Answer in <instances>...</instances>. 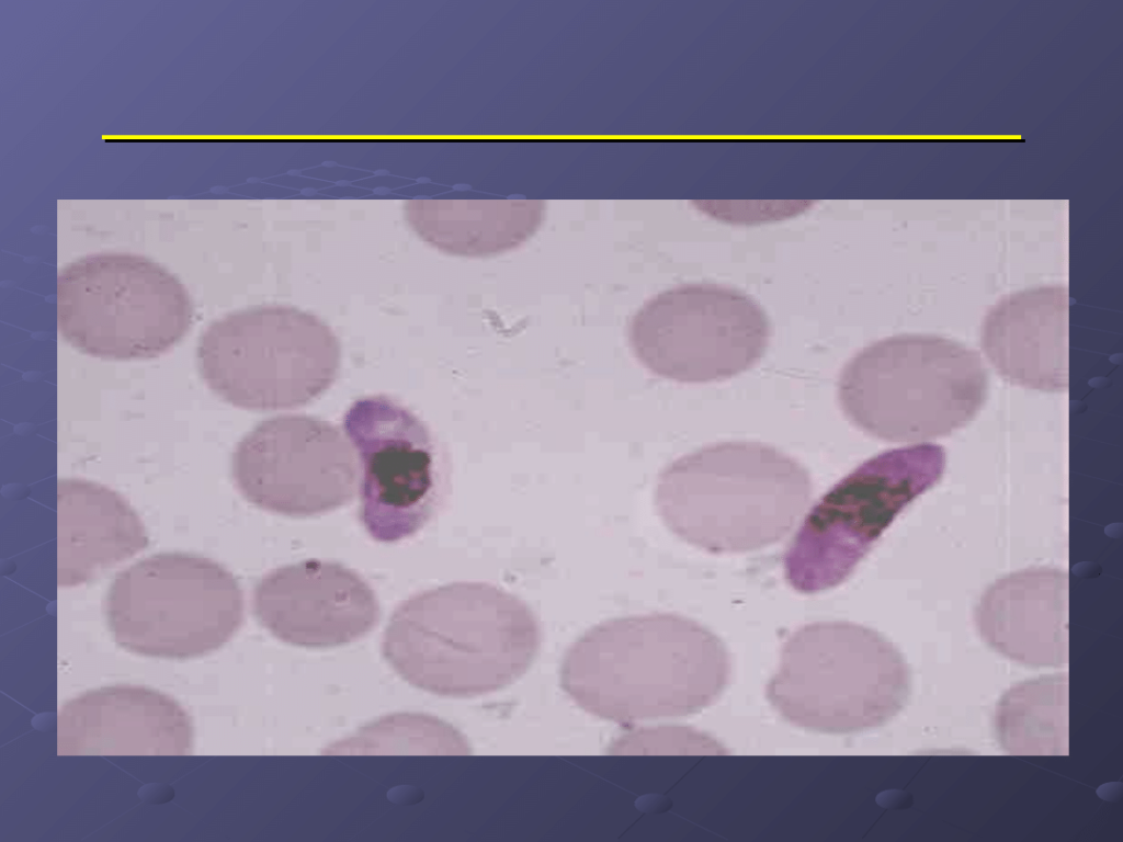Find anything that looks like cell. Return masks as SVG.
<instances>
[{
    "label": "cell",
    "instance_id": "1",
    "mask_svg": "<svg viewBox=\"0 0 1123 842\" xmlns=\"http://www.w3.org/2000/svg\"><path fill=\"white\" fill-rule=\"evenodd\" d=\"M729 676L722 640L669 613L594 625L568 648L560 668L562 686L579 707L616 722L695 714L719 698Z\"/></svg>",
    "mask_w": 1123,
    "mask_h": 842
},
{
    "label": "cell",
    "instance_id": "2",
    "mask_svg": "<svg viewBox=\"0 0 1123 842\" xmlns=\"http://www.w3.org/2000/svg\"><path fill=\"white\" fill-rule=\"evenodd\" d=\"M540 645V625L524 601L497 585L466 581L402 602L386 627L383 653L421 690L473 697L515 682Z\"/></svg>",
    "mask_w": 1123,
    "mask_h": 842
},
{
    "label": "cell",
    "instance_id": "3",
    "mask_svg": "<svg viewBox=\"0 0 1123 842\" xmlns=\"http://www.w3.org/2000/svg\"><path fill=\"white\" fill-rule=\"evenodd\" d=\"M812 496L808 471L759 442H723L687 454L659 474L655 505L666 526L713 554L746 553L787 535Z\"/></svg>",
    "mask_w": 1123,
    "mask_h": 842
},
{
    "label": "cell",
    "instance_id": "4",
    "mask_svg": "<svg viewBox=\"0 0 1123 842\" xmlns=\"http://www.w3.org/2000/svg\"><path fill=\"white\" fill-rule=\"evenodd\" d=\"M987 388L975 350L942 337L900 334L871 343L846 363L838 399L846 417L871 436L919 442L968 424Z\"/></svg>",
    "mask_w": 1123,
    "mask_h": 842
},
{
    "label": "cell",
    "instance_id": "5",
    "mask_svg": "<svg viewBox=\"0 0 1123 842\" xmlns=\"http://www.w3.org/2000/svg\"><path fill=\"white\" fill-rule=\"evenodd\" d=\"M909 692V668L894 644L847 622H819L792 633L765 689L787 722L826 733L881 727L904 708Z\"/></svg>",
    "mask_w": 1123,
    "mask_h": 842
},
{
    "label": "cell",
    "instance_id": "6",
    "mask_svg": "<svg viewBox=\"0 0 1123 842\" xmlns=\"http://www.w3.org/2000/svg\"><path fill=\"white\" fill-rule=\"evenodd\" d=\"M200 374L226 402L246 410L302 407L326 391L340 367V344L318 317L264 305L213 321L196 349Z\"/></svg>",
    "mask_w": 1123,
    "mask_h": 842
},
{
    "label": "cell",
    "instance_id": "7",
    "mask_svg": "<svg viewBox=\"0 0 1123 842\" xmlns=\"http://www.w3.org/2000/svg\"><path fill=\"white\" fill-rule=\"evenodd\" d=\"M56 298L63 338L105 360L159 356L193 321L184 285L152 260L131 253L90 254L66 265Z\"/></svg>",
    "mask_w": 1123,
    "mask_h": 842
},
{
    "label": "cell",
    "instance_id": "8",
    "mask_svg": "<svg viewBox=\"0 0 1123 842\" xmlns=\"http://www.w3.org/2000/svg\"><path fill=\"white\" fill-rule=\"evenodd\" d=\"M114 640L148 657L189 659L226 644L243 621V595L220 564L161 553L120 571L105 599Z\"/></svg>",
    "mask_w": 1123,
    "mask_h": 842
},
{
    "label": "cell",
    "instance_id": "9",
    "mask_svg": "<svg viewBox=\"0 0 1123 842\" xmlns=\"http://www.w3.org/2000/svg\"><path fill=\"white\" fill-rule=\"evenodd\" d=\"M945 451L922 443L881 453L837 482L806 515L784 556L802 593L842 583L895 517L943 476Z\"/></svg>",
    "mask_w": 1123,
    "mask_h": 842
},
{
    "label": "cell",
    "instance_id": "10",
    "mask_svg": "<svg viewBox=\"0 0 1123 842\" xmlns=\"http://www.w3.org/2000/svg\"><path fill=\"white\" fill-rule=\"evenodd\" d=\"M628 342L654 374L706 383L751 368L765 353L770 323L749 295L719 284H684L647 300L628 325Z\"/></svg>",
    "mask_w": 1123,
    "mask_h": 842
},
{
    "label": "cell",
    "instance_id": "11",
    "mask_svg": "<svg viewBox=\"0 0 1123 842\" xmlns=\"http://www.w3.org/2000/svg\"><path fill=\"white\" fill-rule=\"evenodd\" d=\"M232 476L252 504L303 517L347 504L355 492L358 466L333 424L290 414L264 420L238 443Z\"/></svg>",
    "mask_w": 1123,
    "mask_h": 842
},
{
    "label": "cell",
    "instance_id": "12",
    "mask_svg": "<svg viewBox=\"0 0 1123 842\" xmlns=\"http://www.w3.org/2000/svg\"><path fill=\"white\" fill-rule=\"evenodd\" d=\"M343 428L361 462L360 517L367 533L382 543L412 536L431 517L438 498L428 429L383 396L355 401Z\"/></svg>",
    "mask_w": 1123,
    "mask_h": 842
},
{
    "label": "cell",
    "instance_id": "13",
    "mask_svg": "<svg viewBox=\"0 0 1123 842\" xmlns=\"http://www.w3.org/2000/svg\"><path fill=\"white\" fill-rule=\"evenodd\" d=\"M260 624L282 641L336 647L365 636L379 619L372 588L336 562L305 560L266 573L252 599Z\"/></svg>",
    "mask_w": 1123,
    "mask_h": 842
},
{
    "label": "cell",
    "instance_id": "14",
    "mask_svg": "<svg viewBox=\"0 0 1123 842\" xmlns=\"http://www.w3.org/2000/svg\"><path fill=\"white\" fill-rule=\"evenodd\" d=\"M193 726L170 696L131 685L101 687L68 701L57 717L59 755H183Z\"/></svg>",
    "mask_w": 1123,
    "mask_h": 842
},
{
    "label": "cell",
    "instance_id": "15",
    "mask_svg": "<svg viewBox=\"0 0 1123 842\" xmlns=\"http://www.w3.org/2000/svg\"><path fill=\"white\" fill-rule=\"evenodd\" d=\"M975 623L983 640L1033 668L1068 663V576L1051 567L1007 574L983 593Z\"/></svg>",
    "mask_w": 1123,
    "mask_h": 842
},
{
    "label": "cell",
    "instance_id": "16",
    "mask_svg": "<svg viewBox=\"0 0 1123 842\" xmlns=\"http://www.w3.org/2000/svg\"><path fill=\"white\" fill-rule=\"evenodd\" d=\"M1068 291L1042 285L999 299L986 314L980 345L1012 385L1047 392L1068 387Z\"/></svg>",
    "mask_w": 1123,
    "mask_h": 842
},
{
    "label": "cell",
    "instance_id": "17",
    "mask_svg": "<svg viewBox=\"0 0 1123 842\" xmlns=\"http://www.w3.org/2000/svg\"><path fill=\"white\" fill-rule=\"evenodd\" d=\"M58 585L90 582L148 545L132 505L101 483L64 478L57 485Z\"/></svg>",
    "mask_w": 1123,
    "mask_h": 842
},
{
    "label": "cell",
    "instance_id": "18",
    "mask_svg": "<svg viewBox=\"0 0 1123 842\" xmlns=\"http://www.w3.org/2000/svg\"><path fill=\"white\" fill-rule=\"evenodd\" d=\"M406 218L433 247L456 255L485 257L519 247L540 227L538 201H410Z\"/></svg>",
    "mask_w": 1123,
    "mask_h": 842
},
{
    "label": "cell",
    "instance_id": "19",
    "mask_svg": "<svg viewBox=\"0 0 1123 842\" xmlns=\"http://www.w3.org/2000/svg\"><path fill=\"white\" fill-rule=\"evenodd\" d=\"M995 730L1012 755H1067L1068 674L1041 675L1007 690L996 705Z\"/></svg>",
    "mask_w": 1123,
    "mask_h": 842
},
{
    "label": "cell",
    "instance_id": "20",
    "mask_svg": "<svg viewBox=\"0 0 1123 842\" xmlns=\"http://www.w3.org/2000/svg\"><path fill=\"white\" fill-rule=\"evenodd\" d=\"M328 754H468L466 738L450 724L423 714H396L331 744Z\"/></svg>",
    "mask_w": 1123,
    "mask_h": 842
}]
</instances>
